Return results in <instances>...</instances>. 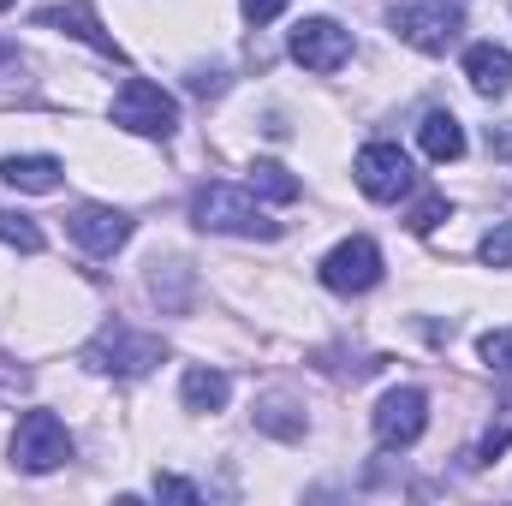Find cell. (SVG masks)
<instances>
[{
	"mask_svg": "<svg viewBox=\"0 0 512 506\" xmlns=\"http://www.w3.org/2000/svg\"><path fill=\"white\" fill-rule=\"evenodd\" d=\"M0 239H6V245H18V251H42V233H36V221H30V215H6V209H0Z\"/></svg>",
	"mask_w": 512,
	"mask_h": 506,
	"instance_id": "ac0fdd59",
	"label": "cell"
},
{
	"mask_svg": "<svg viewBox=\"0 0 512 506\" xmlns=\"http://www.w3.org/2000/svg\"><path fill=\"white\" fill-rule=\"evenodd\" d=\"M393 30H399V42H411L417 54H447V48L459 42L465 18H459V6H447V0H411V6L393 12Z\"/></svg>",
	"mask_w": 512,
	"mask_h": 506,
	"instance_id": "5b68a950",
	"label": "cell"
},
{
	"mask_svg": "<svg viewBox=\"0 0 512 506\" xmlns=\"http://www.w3.org/2000/svg\"><path fill=\"white\" fill-rule=\"evenodd\" d=\"M179 393H185V405H191V411H221V405H227V393H233V381L221 376V370H209V364H191Z\"/></svg>",
	"mask_w": 512,
	"mask_h": 506,
	"instance_id": "9a60e30c",
	"label": "cell"
},
{
	"mask_svg": "<svg viewBox=\"0 0 512 506\" xmlns=\"http://www.w3.org/2000/svg\"><path fill=\"white\" fill-rule=\"evenodd\" d=\"M358 191L364 197H376V203H399L411 185H417V173H411V161H405V149L399 143H370V149H358Z\"/></svg>",
	"mask_w": 512,
	"mask_h": 506,
	"instance_id": "8992f818",
	"label": "cell"
},
{
	"mask_svg": "<svg viewBox=\"0 0 512 506\" xmlns=\"http://www.w3.org/2000/svg\"><path fill=\"white\" fill-rule=\"evenodd\" d=\"M441 221H447V197H441V191H429V197L405 215V227H411V233H435Z\"/></svg>",
	"mask_w": 512,
	"mask_h": 506,
	"instance_id": "ffe728a7",
	"label": "cell"
},
{
	"mask_svg": "<svg viewBox=\"0 0 512 506\" xmlns=\"http://www.w3.org/2000/svg\"><path fill=\"white\" fill-rule=\"evenodd\" d=\"M66 459H72L66 423H60L54 411H24L18 429H12V465L30 471V477H42V471H60Z\"/></svg>",
	"mask_w": 512,
	"mask_h": 506,
	"instance_id": "3957f363",
	"label": "cell"
},
{
	"mask_svg": "<svg viewBox=\"0 0 512 506\" xmlns=\"http://www.w3.org/2000/svg\"><path fill=\"white\" fill-rule=\"evenodd\" d=\"M60 173H66V167H60L54 155H12V161H6V185H12V191H36V197L54 191Z\"/></svg>",
	"mask_w": 512,
	"mask_h": 506,
	"instance_id": "5bb4252c",
	"label": "cell"
},
{
	"mask_svg": "<svg viewBox=\"0 0 512 506\" xmlns=\"http://www.w3.org/2000/svg\"><path fill=\"white\" fill-rule=\"evenodd\" d=\"M483 262H489V268H512V221L483 239Z\"/></svg>",
	"mask_w": 512,
	"mask_h": 506,
	"instance_id": "44dd1931",
	"label": "cell"
},
{
	"mask_svg": "<svg viewBox=\"0 0 512 506\" xmlns=\"http://www.w3.org/2000/svg\"><path fill=\"white\" fill-rule=\"evenodd\" d=\"M417 137H423V155L429 161H459L465 155V126L453 120V114H423V126H417Z\"/></svg>",
	"mask_w": 512,
	"mask_h": 506,
	"instance_id": "4fadbf2b",
	"label": "cell"
},
{
	"mask_svg": "<svg viewBox=\"0 0 512 506\" xmlns=\"http://www.w3.org/2000/svg\"><path fill=\"white\" fill-rule=\"evenodd\" d=\"M239 6H245V18H251V24H268V18H280V12H286V0H239Z\"/></svg>",
	"mask_w": 512,
	"mask_h": 506,
	"instance_id": "603a6c76",
	"label": "cell"
},
{
	"mask_svg": "<svg viewBox=\"0 0 512 506\" xmlns=\"http://www.w3.org/2000/svg\"><path fill=\"white\" fill-rule=\"evenodd\" d=\"M251 191H262L268 203H298V191H304V185H298L280 161H256V167H251Z\"/></svg>",
	"mask_w": 512,
	"mask_h": 506,
	"instance_id": "e0dca14e",
	"label": "cell"
},
{
	"mask_svg": "<svg viewBox=\"0 0 512 506\" xmlns=\"http://www.w3.org/2000/svg\"><path fill=\"white\" fill-rule=\"evenodd\" d=\"M191 215H197L203 233H239V239H274L280 233L251 203V191H239V185H203L191 197Z\"/></svg>",
	"mask_w": 512,
	"mask_h": 506,
	"instance_id": "6da1fadb",
	"label": "cell"
},
{
	"mask_svg": "<svg viewBox=\"0 0 512 506\" xmlns=\"http://www.w3.org/2000/svg\"><path fill=\"white\" fill-rule=\"evenodd\" d=\"M429 423V393L423 387H393L376 405V441L382 447H411Z\"/></svg>",
	"mask_w": 512,
	"mask_h": 506,
	"instance_id": "9c48e42d",
	"label": "cell"
},
{
	"mask_svg": "<svg viewBox=\"0 0 512 506\" xmlns=\"http://www.w3.org/2000/svg\"><path fill=\"white\" fill-rule=\"evenodd\" d=\"M12 6H18V0H0V12H12Z\"/></svg>",
	"mask_w": 512,
	"mask_h": 506,
	"instance_id": "d4e9b609",
	"label": "cell"
},
{
	"mask_svg": "<svg viewBox=\"0 0 512 506\" xmlns=\"http://www.w3.org/2000/svg\"><path fill=\"white\" fill-rule=\"evenodd\" d=\"M256 429L262 435H280V441H298L304 435V411L286 393H268V399H256Z\"/></svg>",
	"mask_w": 512,
	"mask_h": 506,
	"instance_id": "2e32d148",
	"label": "cell"
},
{
	"mask_svg": "<svg viewBox=\"0 0 512 506\" xmlns=\"http://www.w3.org/2000/svg\"><path fill=\"white\" fill-rule=\"evenodd\" d=\"M155 495H161V501H203L197 483H185V477H155Z\"/></svg>",
	"mask_w": 512,
	"mask_h": 506,
	"instance_id": "7402d4cb",
	"label": "cell"
},
{
	"mask_svg": "<svg viewBox=\"0 0 512 506\" xmlns=\"http://www.w3.org/2000/svg\"><path fill=\"white\" fill-rule=\"evenodd\" d=\"M483 364L495 370V376L512 381V328H495V334H483Z\"/></svg>",
	"mask_w": 512,
	"mask_h": 506,
	"instance_id": "d6986e66",
	"label": "cell"
},
{
	"mask_svg": "<svg viewBox=\"0 0 512 506\" xmlns=\"http://www.w3.org/2000/svg\"><path fill=\"white\" fill-rule=\"evenodd\" d=\"M36 24H48V30H66V36H78V42H90L96 54H108V60H120V42L102 30V18L84 6V0H72V6H42L36 12Z\"/></svg>",
	"mask_w": 512,
	"mask_h": 506,
	"instance_id": "8fae6325",
	"label": "cell"
},
{
	"mask_svg": "<svg viewBox=\"0 0 512 506\" xmlns=\"http://www.w3.org/2000/svg\"><path fill=\"white\" fill-rule=\"evenodd\" d=\"M292 60L310 66V72H334V66H346V60H352V30L334 24V18H304V24L292 30Z\"/></svg>",
	"mask_w": 512,
	"mask_h": 506,
	"instance_id": "ba28073f",
	"label": "cell"
},
{
	"mask_svg": "<svg viewBox=\"0 0 512 506\" xmlns=\"http://www.w3.org/2000/svg\"><path fill=\"white\" fill-rule=\"evenodd\" d=\"M465 78H471L477 96H507L512 90V54L495 48V42H477V48L465 54Z\"/></svg>",
	"mask_w": 512,
	"mask_h": 506,
	"instance_id": "7c38bea8",
	"label": "cell"
},
{
	"mask_svg": "<svg viewBox=\"0 0 512 506\" xmlns=\"http://www.w3.org/2000/svg\"><path fill=\"white\" fill-rule=\"evenodd\" d=\"M18 72H24V60H18V48H6V42H0V78H18Z\"/></svg>",
	"mask_w": 512,
	"mask_h": 506,
	"instance_id": "cb8c5ba5",
	"label": "cell"
},
{
	"mask_svg": "<svg viewBox=\"0 0 512 506\" xmlns=\"http://www.w3.org/2000/svg\"><path fill=\"white\" fill-rule=\"evenodd\" d=\"M161 340L155 334H137L131 322H102V334L84 346V364L90 370H108V376H149L161 364Z\"/></svg>",
	"mask_w": 512,
	"mask_h": 506,
	"instance_id": "7a4b0ae2",
	"label": "cell"
},
{
	"mask_svg": "<svg viewBox=\"0 0 512 506\" xmlns=\"http://www.w3.org/2000/svg\"><path fill=\"white\" fill-rule=\"evenodd\" d=\"M382 280V251L370 245V239H346V245H334V251L322 256V286L328 292H370Z\"/></svg>",
	"mask_w": 512,
	"mask_h": 506,
	"instance_id": "52a82bcc",
	"label": "cell"
},
{
	"mask_svg": "<svg viewBox=\"0 0 512 506\" xmlns=\"http://www.w3.org/2000/svg\"><path fill=\"white\" fill-rule=\"evenodd\" d=\"M114 126L137 131V137H173L179 108H173V96H167L161 84H149V78H126L120 96H114Z\"/></svg>",
	"mask_w": 512,
	"mask_h": 506,
	"instance_id": "277c9868",
	"label": "cell"
},
{
	"mask_svg": "<svg viewBox=\"0 0 512 506\" xmlns=\"http://www.w3.org/2000/svg\"><path fill=\"white\" fill-rule=\"evenodd\" d=\"M66 233H72V239H78L90 256H114L131 239V221L120 215V209L84 203V209H72V215H66Z\"/></svg>",
	"mask_w": 512,
	"mask_h": 506,
	"instance_id": "30bf717a",
	"label": "cell"
}]
</instances>
